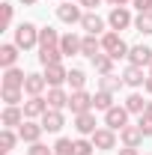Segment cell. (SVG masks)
<instances>
[{
	"label": "cell",
	"mask_w": 152,
	"mask_h": 155,
	"mask_svg": "<svg viewBox=\"0 0 152 155\" xmlns=\"http://www.w3.org/2000/svg\"><path fill=\"white\" fill-rule=\"evenodd\" d=\"M18 3H24V6H33V3H36V0H18Z\"/></svg>",
	"instance_id": "44"
},
{
	"label": "cell",
	"mask_w": 152,
	"mask_h": 155,
	"mask_svg": "<svg viewBox=\"0 0 152 155\" xmlns=\"http://www.w3.org/2000/svg\"><path fill=\"white\" fill-rule=\"evenodd\" d=\"M146 114H149V116H152V98H149V104H146Z\"/></svg>",
	"instance_id": "45"
},
{
	"label": "cell",
	"mask_w": 152,
	"mask_h": 155,
	"mask_svg": "<svg viewBox=\"0 0 152 155\" xmlns=\"http://www.w3.org/2000/svg\"><path fill=\"white\" fill-rule=\"evenodd\" d=\"M39 63L42 66H57V63H63V51L57 48H39Z\"/></svg>",
	"instance_id": "26"
},
{
	"label": "cell",
	"mask_w": 152,
	"mask_h": 155,
	"mask_svg": "<svg viewBox=\"0 0 152 155\" xmlns=\"http://www.w3.org/2000/svg\"><path fill=\"white\" fill-rule=\"evenodd\" d=\"M12 18H15V6L12 3H0V30H9Z\"/></svg>",
	"instance_id": "34"
},
{
	"label": "cell",
	"mask_w": 152,
	"mask_h": 155,
	"mask_svg": "<svg viewBox=\"0 0 152 155\" xmlns=\"http://www.w3.org/2000/svg\"><path fill=\"white\" fill-rule=\"evenodd\" d=\"M128 48H131V45H125V39L119 36L116 30H107V33L101 36V51L111 54L114 60H122V57L128 60Z\"/></svg>",
	"instance_id": "1"
},
{
	"label": "cell",
	"mask_w": 152,
	"mask_h": 155,
	"mask_svg": "<svg viewBox=\"0 0 152 155\" xmlns=\"http://www.w3.org/2000/svg\"><path fill=\"white\" fill-rule=\"evenodd\" d=\"M128 63L131 66H140V69L143 66L149 69L152 66V48H146V45H131L128 48Z\"/></svg>",
	"instance_id": "12"
},
{
	"label": "cell",
	"mask_w": 152,
	"mask_h": 155,
	"mask_svg": "<svg viewBox=\"0 0 152 155\" xmlns=\"http://www.w3.org/2000/svg\"><path fill=\"white\" fill-rule=\"evenodd\" d=\"M24 119H27V116H24V107H18V104H6V107H3V114H0L3 128H18Z\"/></svg>",
	"instance_id": "11"
},
{
	"label": "cell",
	"mask_w": 152,
	"mask_h": 155,
	"mask_svg": "<svg viewBox=\"0 0 152 155\" xmlns=\"http://www.w3.org/2000/svg\"><path fill=\"white\" fill-rule=\"evenodd\" d=\"M75 131H78L81 137H93L95 131H98V128H95V114H93V110L75 116Z\"/></svg>",
	"instance_id": "13"
},
{
	"label": "cell",
	"mask_w": 152,
	"mask_h": 155,
	"mask_svg": "<svg viewBox=\"0 0 152 155\" xmlns=\"http://www.w3.org/2000/svg\"><path fill=\"white\" fill-rule=\"evenodd\" d=\"M119 155H140V152H137L134 146H122V149H119Z\"/></svg>",
	"instance_id": "41"
},
{
	"label": "cell",
	"mask_w": 152,
	"mask_h": 155,
	"mask_svg": "<svg viewBox=\"0 0 152 155\" xmlns=\"http://www.w3.org/2000/svg\"><path fill=\"white\" fill-rule=\"evenodd\" d=\"M125 87V81H122V75H101L98 78V90H104V93H119Z\"/></svg>",
	"instance_id": "24"
},
{
	"label": "cell",
	"mask_w": 152,
	"mask_h": 155,
	"mask_svg": "<svg viewBox=\"0 0 152 155\" xmlns=\"http://www.w3.org/2000/svg\"><path fill=\"white\" fill-rule=\"evenodd\" d=\"M81 39H84V36L63 33V39H60V51H63V57H75V54H81Z\"/></svg>",
	"instance_id": "20"
},
{
	"label": "cell",
	"mask_w": 152,
	"mask_h": 155,
	"mask_svg": "<svg viewBox=\"0 0 152 155\" xmlns=\"http://www.w3.org/2000/svg\"><path fill=\"white\" fill-rule=\"evenodd\" d=\"M143 90H146V96H152V78H146V84H143Z\"/></svg>",
	"instance_id": "42"
},
{
	"label": "cell",
	"mask_w": 152,
	"mask_h": 155,
	"mask_svg": "<svg viewBox=\"0 0 152 155\" xmlns=\"http://www.w3.org/2000/svg\"><path fill=\"white\" fill-rule=\"evenodd\" d=\"M24 81H27L24 69L12 66V69H3V84H0V87H12V90H24Z\"/></svg>",
	"instance_id": "17"
},
{
	"label": "cell",
	"mask_w": 152,
	"mask_h": 155,
	"mask_svg": "<svg viewBox=\"0 0 152 155\" xmlns=\"http://www.w3.org/2000/svg\"><path fill=\"white\" fill-rule=\"evenodd\" d=\"M45 87H48L45 75H39V72H27V81H24V93H27V96H42Z\"/></svg>",
	"instance_id": "16"
},
{
	"label": "cell",
	"mask_w": 152,
	"mask_h": 155,
	"mask_svg": "<svg viewBox=\"0 0 152 155\" xmlns=\"http://www.w3.org/2000/svg\"><path fill=\"white\" fill-rule=\"evenodd\" d=\"M131 6L137 12H152V0H131Z\"/></svg>",
	"instance_id": "39"
},
{
	"label": "cell",
	"mask_w": 152,
	"mask_h": 155,
	"mask_svg": "<svg viewBox=\"0 0 152 155\" xmlns=\"http://www.w3.org/2000/svg\"><path fill=\"white\" fill-rule=\"evenodd\" d=\"M48 107H54V110H63V107H69V93L63 90V87H48Z\"/></svg>",
	"instance_id": "19"
},
{
	"label": "cell",
	"mask_w": 152,
	"mask_h": 155,
	"mask_svg": "<svg viewBox=\"0 0 152 155\" xmlns=\"http://www.w3.org/2000/svg\"><path fill=\"white\" fill-rule=\"evenodd\" d=\"M45 81H48V87H63L66 81H69V69L57 63V66H45Z\"/></svg>",
	"instance_id": "15"
},
{
	"label": "cell",
	"mask_w": 152,
	"mask_h": 155,
	"mask_svg": "<svg viewBox=\"0 0 152 155\" xmlns=\"http://www.w3.org/2000/svg\"><path fill=\"white\" fill-rule=\"evenodd\" d=\"M54 155H75V140L60 137L57 143H54Z\"/></svg>",
	"instance_id": "35"
},
{
	"label": "cell",
	"mask_w": 152,
	"mask_h": 155,
	"mask_svg": "<svg viewBox=\"0 0 152 155\" xmlns=\"http://www.w3.org/2000/svg\"><path fill=\"white\" fill-rule=\"evenodd\" d=\"M81 6H87L90 12H95V6H101V0H78Z\"/></svg>",
	"instance_id": "40"
},
{
	"label": "cell",
	"mask_w": 152,
	"mask_h": 155,
	"mask_svg": "<svg viewBox=\"0 0 152 155\" xmlns=\"http://www.w3.org/2000/svg\"><path fill=\"white\" fill-rule=\"evenodd\" d=\"M21 137L12 131V128H3L0 131V155H9L12 149H15V143H18Z\"/></svg>",
	"instance_id": "27"
},
{
	"label": "cell",
	"mask_w": 152,
	"mask_h": 155,
	"mask_svg": "<svg viewBox=\"0 0 152 155\" xmlns=\"http://www.w3.org/2000/svg\"><path fill=\"white\" fill-rule=\"evenodd\" d=\"M60 39L63 36H60L54 27H42V30H39V48H57Z\"/></svg>",
	"instance_id": "25"
},
{
	"label": "cell",
	"mask_w": 152,
	"mask_h": 155,
	"mask_svg": "<svg viewBox=\"0 0 152 155\" xmlns=\"http://www.w3.org/2000/svg\"><path fill=\"white\" fill-rule=\"evenodd\" d=\"M114 63H116V60L111 57V54H98V57L93 60V66H95L98 75H111V72H114Z\"/></svg>",
	"instance_id": "31"
},
{
	"label": "cell",
	"mask_w": 152,
	"mask_h": 155,
	"mask_svg": "<svg viewBox=\"0 0 152 155\" xmlns=\"http://www.w3.org/2000/svg\"><path fill=\"white\" fill-rule=\"evenodd\" d=\"M18 45L15 42H6V45H0V66L3 69H12L15 63H18Z\"/></svg>",
	"instance_id": "23"
},
{
	"label": "cell",
	"mask_w": 152,
	"mask_h": 155,
	"mask_svg": "<svg viewBox=\"0 0 152 155\" xmlns=\"http://www.w3.org/2000/svg\"><path fill=\"white\" fill-rule=\"evenodd\" d=\"M114 107V93H104V90H98L93 96V110H111Z\"/></svg>",
	"instance_id": "30"
},
{
	"label": "cell",
	"mask_w": 152,
	"mask_h": 155,
	"mask_svg": "<svg viewBox=\"0 0 152 155\" xmlns=\"http://www.w3.org/2000/svg\"><path fill=\"white\" fill-rule=\"evenodd\" d=\"M131 24H134V18H131V12H128L125 6H114V9H111V15H107V27H111V30L119 33V30H128Z\"/></svg>",
	"instance_id": "5"
},
{
	"label": "cell",
	"mask_w": 152,
	"mask_h": 155,
	"mask_svg": "<svg viewBox=\"0 0 152 155\" xmlns=\"http://www.w3.org/2000/svg\"><path fill=\"white\" fill-rule=\"evenodd\" d=\"M137 125H140L143 137H152V116L149 114H140V116H137Z\"/></svg>",
	"instance_id": "37"
},
{
	"label": "cell",
	"mask_w": 152,
	"mask_h": 155,
	"mask_svg": "<svg viewBox=\"0 0 152 155\" xmlns=\"http://www.w3.org/2000/svg\"><path fill=\"white\" fill-rule=\"evenodd\" d=\"M27 155H54V146H45V143L39 140V143H30Z\"/></svg>",
	"instance_id": "38"
},
{
	"label": "cell",
	"mask_w": 152,
	"mask_h": 155,
	"mask_svg": "<svg viewBox=\"0 0 152 155\" xmlns=\"http://www.w3.org/2000/svg\"><path fill=\"white\" fill-rule=\"evenodd\" d=\"M149 78H152V66H149Z\"/></svg>",
	"instance_id": "46"
},
{
	"label": "cell",
	"mask_w": 152,
	"mask_h": 155,
	"mask_svg": "<svg viewBox=\"0 0 152 155\" xmlns=\"http://www.w3.org/2000/svg\"><path fill=\"white\" fill-rule=\"evenodd\" d=\"M39 122H42V128H45V131H51V134H57L60 128L66 125V116H63V110H54V107H48V114L42 116Z\"/></svg>",
	"instance_id": "14"
},
{
	"label": "cell",
	"mask_w": 152,
	"mask_h": 155,
	"mask_svg": "<svg viewBox=\"0 0 152 155\" xmlns=\"http://www.w3.org/2000/svg\"><path fill=\"white\" fill-rule=\"evenodd\" d=\"M45 114H48V98L45 96H30L24 101V116L27 119H42Z\"/></svg>",
	"instance_id": "9"
},
{
	"label": "cell",
	"mask_w": 152,
	"mask_h": 155,
	"mask_svg": "<svg viewBox=\"0 0 152 155\" xmlns=\"http://www.w3.org/2000/svg\"><path fill=\"white\" fill-rule=\"evenodd\" d=\"M57 18L63 21V24H81V18H84V12H81V3H75V0H66V3H60V6H57Z\"/></svg>",
	"instance_id": "6"
},
{
	"label": "cell",
	"mask_w": 152,
	"mask_h": 155,
	"mask_svg": "<svg viewBox=\"0 0 152 155\" xmlns=\"http://www.w3.org/2000/svg\"><path fill=\"white\" fill-rule=\"evenodd\" d=\"M146 104H149V101H146V98L140 96V93H131V96L125 98V110H128V114H146Z\"/></svg>",
	"instance_id": "28"
},
{
	"label": "cell",
	"mask_w": 152,
	"mask_h": 155,
	"mask_svg": "<svg viewBox=\"0 0 152 155\" xmlns=\"http://www.w3.org/2000/svg\"><path fill=\"white\" fill-rule=\"evenodd\" d=\"M42 134H45V128H42V122H36V119H24L18 125V137L24 143H39Z\"/></svg>",
	"instance_id": "7"
},
{
	"label": "cell",
	"mask_w": 152,
	"mask_h": 155,
	"mask_svg": "<svg viewBox=\"0 0 152 155\" xmlns=\"http://www.w3.org/2000/svg\"><path fill=\"white\" fill-rule=\"evenodd\" d=\"M15 45L21 51H30V48H39V27L33 21H21L15 27Z\"/></svg>",
	"instance_id": "2"
},
{
	"label": "cell",
	"mask_w": 152,
	"mask_h": 155,
	"mask_svg": "<svg viewBox=\"0 0 152 155\" xmlns=\"http://www.w3.org/2000/svg\"><path fill=\"white\" fill-rule=\"evenodd\" d=\"M93 143H95V149H101V152H114L116 149V131L104 125V128H98L93 134Z\"/></svg>",
	"instance_id": "10"
},
{
	"label": "cell",
	"mask_w": 152,
	"mask_h": 155,
	"mask_svg": "<svg viewBox=\"0 0 152 155\" xmlns=\"http://www.w3.org/2000/svg\"><path fill=\"white\" fill-rule=\"evenodd\" d=\"M69 110L72 114H87V110H93V96L87 93V90H75L72 96H69Z\"/></svg>",
	"instance_id": "8"
},
{
	"label": "cell",
	"mask_w": 152,
	"mask_h": 155,
	"mask_svg": "<svg viewBox=\"0 0 152 155\" xmlns=\"http://www.w3.org/2000/svg\"><path fill=\"white\" fill-rule=\"evenodd\" d=\"M81 54L90 57V60H95L98 54H104L101 51V36H84L81 39Z\"/></svg>",
	"instance_id": "22"
},
{
	"label": "cell",
	"mask_w": 152,
	"mask_h": 155,
	"mask_svg": "<svg viewBox=\"0 0 152 155\" xmlns=\"http://www.w3.org/2000/svg\"><path fill=\"white\" fill-rule=\"evenodd\" d=\"M69 87H72V93L75 90H84L87 87V72L84 69H69V81H66Z\"/></svg>",
	"instance_id": "32"
},
{
	"label": "cell",
	"mask_w": 152,
	"mask_h": 155,
	"mask_svg": "<svg viewBox=\"0 0 152 155\" xmlns=\"http://www.w3.org/2000/svg\"><path fill=\"white\" fill-rule=\"evenodd\" d=\"M81 27H84V33H87V36H104V33H107V30H104V27H107V21L101 18L98 12H84Z\"/></svg>",
	"instance_id": "4"
},
{
	"label": "cell",
	"mask_w": 152,
	"mask_h": 155,
	"mask_svg": "<svg viewBox=\"0 0 152 155\" xmlns=\"http://www.w3.org/2000/svg\"><path fill=\"white\" fill-rule=\"evenodd\" d=\"M0 98H3L6 104H21V98H24V90H12V87H0Z\"/></svg>",
	"instance_id": "33"
},
{
	"label": "cell",
	"mask_w": 152,
	"mask_h": 155,
	"mask_svg": "<svg viewBox=\"0 0 152 155\" xmlns=\"http://www.w3.org/2000/svg\"><path fill=\"white\" fill-rule=\"evenodd\" d=\"M128 110H125V104H114L111 110H104V125L107 128H114V131H122L125 125H128Z\"/></svg>",
	"instance_id": "3"
},
{
	"label": "cell",
	"mask_w": 152,
	"mask_h": 155,
	"mask_svg": "<svg viewBox=\"0 0 152 155\" xmlns=\"http://www.w3.org/2000/svg\"><path fill=\"white\" fill-rule=\"evenodd\" d=\"M93 149H95L93 137H78L75 140V155H93Z\"/></svg>",
	"instance_id": "36"
},
{
	"label": "cell",
	"mask_w": 152,
	"mask_h": 155,
	"mask_svg": "<svg viewBox=\"0 0 152 155\" xmlns=\"http://www.w3.org/2000/svg\"><path fill=\"white\" fill-rule=\"evenodd\" d=\"M119 140H122V146H140L143 143V131H140V125H125L122 131H119Z\"/></svg>",
	"instance_id": "21"
},
{
	"label": "cell",
	"mask_w": 152,
	"mask_h": 155,
	"mask_svg": "<svg viewBox=\"0 0 152 155\" xmlns=\"http://www.w3.org/2000/svg\"><path fill=\"white\" fill-rule=\"evenodd\" d=\"M146 78H149V75H143V69H140V66H131V63H128V66H125V72H122L125 87H134V90H137V87H143V84H146Z\"/></svg>",
	"instance_id": "18"
},
{
	"label": "cell",
	"mask_w": 152,
	"mask_h": 155,
	"mask_svg": "<svg viewBox=\"0 0 152 155\" xmlns=\"http://www.w3.org/2000/svg\"><path fill=\"white\" fill-rule=\"evenodd\" d=\"M134 30L143 33V36H152V12H137L134 15Z\"/></svg>",
	"instance_id": "29"
},
{
	"label": "cell",
	"mask_w": 152,
	"mask_h": 155,
	"mask_svg": "<svg viewBox=\"0 0 152 155\" xmlns=\"http://www.w3.org/2000/svg\"><path fill=\"white\" fill-rule=\"evenodd\" d=\"M107 3H111V6H125L128 0H107Z\"/></svg>",
	"instance_id": "43"
}]
</instances>
